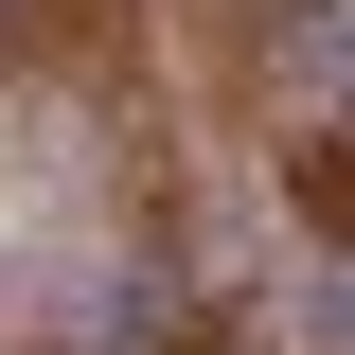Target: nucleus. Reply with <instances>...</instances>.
<instances>
[{
  "label": "nucleus",
  "mask_w": 355,
  "mask_h": 355,
  "mask_svg": "<svg viewBox=\"0 0 355 355\" xmlns=\"http://www.w3.org/2000/svg\"><path fill=\"white\" fill-rule=\"evenodd\" d=\"M196 302L160 0H0V355H125Z\"/></svg>",
  "instance_id": "1"
},
{
  "label": "nucleus",
  "mask_w": 355,
  "mask_h": 355,
  "mask_svg": "<svg viewBox=\"0 0 355 355\" xmlns=\"http://www.w3.org/2000/svg\"><path fill=\"white\" fill-rule=\"evenodd\" d=\"M284 214H302L320 249H355V125H320V142H284Z\"/></svg>",
  "instance_id": "2"
}]
</instances>
